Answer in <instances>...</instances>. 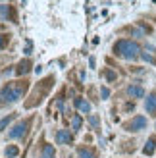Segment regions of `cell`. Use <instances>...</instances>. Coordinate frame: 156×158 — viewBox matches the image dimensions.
I'll return each mask as SVG.
<instances>
[{
    "instance_id": "cell-1",
    "label": "cell",
    "mask_w": 156,
    "mask_h": 158,
    "mask_svg": "<svg viewBox=\"0 0 156 158\" xmlns=\"http://www.w3.org/2000/svg\"><path fill=\"white\" fill-rule=\"evenodd\" d=\"M29 83L27 81H12L0 91V104H14L25 94Z\"/></svg>"
},
{
    "instance_id": "cell-2",
    "label": "cell",
    "mask_w": 156,
    "mask_h": 158,
    "mask_svg": "<svg viewBox=\"0 0 156 158\" xmlns=\"http://www.w3.org/2000/svg\"><path fill=\"white\" fill-rule=\"evenodd\" d=\"M52 83H54V77H52V75H50V77H46V79H43V81H39V85L35 87L33 94H31V100L25 102V108H33V106L39 104V102H43V98L46 97V94H48Z\"/></svg>"
},
{
    "instance_id": "cell-3",
    "label": "cell",
    "mask_w": 156,
    "mask_h": 158,
    "mask_svg": "<svg viewBox=\"0 0 156 158\" xmlns=\"http://www.w3.org/2000/svg\"><path fill=\"white\" fill-rule=\"evenodd\" d=\"M114 52L118 54V56L125 58V60H135L139 56V52H141V48H139L137 43L127 41V39H121V41H118L114 44Z\"/></svg>"
},
{
    "instance_id": "cell-4",
    "label": "cell",
    "mask_w": 156,
    "mask_h": 158,
    "mask_svg": "<svg viewBox=\"0 0 156 158\" xmlns=\"http://www.w3.org/2000/svg\"><path fill=\"white\" fill-rule=\"evenodd\" d=\"M29 127H31V118H29V120L19 122V123H15L14 127L8 131V137H10V139H21V137H25V135H27Z\"/></svg>"
},
{
    "instance_id": "cell-5",
    "label": "cell",
    "mask_w": 156,
    "mask_h": 158,
    "mask_svg": "<svg viewBox=\"0 0 156 158\" xmlns=\"http://www.w3.org/2000/svg\"><path fill=\"white\" fill-rule=\"evenodd\" d=\"M125 127L129 129V131H141V129H145L146 127V118L145 116H137V118H133Z\"/></svg>"
},
{
    "instance_id": "cell-6",
    "label": "cell",
    "mask_w": 156,
    "mask_h": 158,
    "mask_svg": "<svg viewBox=\"0 0 156 158\" xmlns=\"http://www.w3.org/2000/svg\"><path fill=\"white\" fill-rule=\"evenodd\" d=\"M56 141H58L60 145H69V143L73 141V135H72L68 129H60V131L56 133Z\"/></svg>"
},
{
    "instance_id": "cell-7",
    "label": "cell",
    "mask_w": 156,
    "mask_h": 158,
    "mask_svg": "<svg viewBox=\"0 0 156 158\" xmlns=\"http://www.w3.org/2000/svg\"><path fill=\"white\" fill-rule=\"evenodd\" d=\"M127 94H129V97H133V98H143L145 97V89H143V87H139V85H129L127 87Z\"/></svg>"
},
{
    "instance_id": "cell-8",
    "label": "cell",
    "mask_w": 156,
    "mask_h": 158,
    "mask_svg": "<svg viewBox=\"0 0 156 158\" xmlns=\"http://www.w3.org/2000/svg\"><path fill=\"white\" fill-rule=\"evenodd\" d=\"M73 102H75V106H77V110H81L83 114H89V112H91V104H89V102L85 100L83 97H77V98H75Z\"/></svg>"
},
{
    "instance_id": "cell-9",
    "label": "cell",
    "mask_w": 156,
    "mask_h": 158,
    "mask_svg": "<svg viewBox=\"0 0 156 158\" xmlns=\"http://www.w3.org/2000/svg\"><path fill=\"white\" fill-rule=\"evenodd\" d=\"M29 69H31V62L29 60H21L18 64V68H15V73H18V75H25Z\"/></svg>"
},
{
    "instance_id": "cell-10",
    "label": "cell",
    "mask_w": 156,
    "mask_h": 158,
    "mask_svg": "<svg viewBox=\"0 0 156 158\" xmlns=\"http://www.w3.org/2000/svg\"><path fill=\"white\" fill-rule=\"evenodd\" d=\"M145 108H146V112H149V114H156V94H150V97L146 98Z\"/></svg>"
},
{
    "instance_id": "cell-11",
    "label": "cell",
    "mask_w": 156,
    "mask_h": 158,
    "mask_svg": "<svg viewBox=\"0 0 156 158\" xmlns=\"http://www.w3.org/2000/svg\"><path fill=\"white\" fill-rule=\"evenodd\" d=\"M154 148H156V139L150 137L149 141H146V145H145V148H143V152H145L146 156H150V154L154 152Z\"/></svg>"
},
{
    "instance_id": "cell-12",
    "label": "cell",
    "mask_w": 156,
    "mask_h": 158,
    "mask_svg": "<svg viewBox=\"0 0 156 158\" xmlns=\"http://www.w3.org/2000/svg\"><path fill=\"white\" fill-rule=\"evenodd\" d=\"M0 14H2L4 19H8V15H10L12 21H15V14H14V10H12L10 6H0Z\"/></svg>"
},
{
    "instance_id": "cell-13",
    "label": "cell",
    "mask_w": 156,
    "mask_h": 158,
    "mask_svg": "<svg viewBox=\"0 0 156 158\" xmlns=\"http://www.w3.org/2000/svg\"><path fill=\"white\" fill-rule=\"evenodd\" d=\"M77 154H79V158H95V151L85 148V147H81L79 151H77Z\"/></svg>"
},
{
    "instance_id": "cell-14",
    "label": "cell",
    "mask_w": 156,
    "mask_h": 158,
    "mask_svg": "<svg viewBox=\"0 0 156 158\" xmlns=\"http://www.w3.org/2000/svg\"><path fill=\"white\" fill-rule=\"evenodd\" d=\"M81 125H83V118H81V116H73V118H72V129H73V131H79Z\"/></svg>"
},
{
    "instance_id": "cell-15",
    "label": "cell",
    "mask_w": 156,
    "mask_h": 158,
    "mask_svg": "<svg viewBox=\"0 0 156 158\" xmlns=\"http://www.w3.org/2000/svg\"><path fill=\"white\" fill-rule=\"evenodd\" d=\"M41 158H54V147H52V145H44V147H43Z\"/></svg>"
},
{
    "instance_id": "cell-16",
    "label": "cell",
    "mask_w": 156,
    "mask_h": 158,
    "mask_svg": "<svg viewBox=\"0 0 156 158\" xmlns=\"http://www.w3.org/2000/svg\"><path fill=\"white\" fill-rule=\"evenodd\" d=\"M4 154H6L8 158H14V156H18V154H19V148L12 145V147H8L6 151H4Z\"/></svg>"
},
{
    "instance_id": "cell-17",
    "label": "cell",
    "mask_w": 156,
    "mask_h": 158,
    "mask_svg": "<svg viewBox=\"0 0 156 158\" xmlns=\"http://www.w3.org/2000/svg\"><path fill=\"white\" fill-rule=\"evenodd\" d=\"M14 118H15V114H10V116H6V118H2V120H0V131H2V129H6V125L10 123V122L14 120Z\"/></svg>"
},
{
    "instance_id": "cell-18",
    "label": "cell",
    "mask_w": 156,
    "mask_h": 158,
    "mask_svg": "<svg viewBox=\"0 0 156 158\" xmlns=\"http://www.w3.org/2000/svg\"><path fill=\"white\" fill-rule=\"evenodd\" d=\"M8 41H10V37H8V35H0V50H4L6 48V46H8Z\"/></svg>"
},
{
    "instance_id": "cell-19",
    "label": "cell",
    "mask_w": 156,
    "mask_h": 158,
    "mask_svg": "<svg viewBox=\"0 0 156 158\" xmlns=\"http://www.w3.org/2000/svg\"><path fill=\"white\" fill-rule=\"evenodd\" d=\"M104 77L108 79V81H116V72H112V69H104Z\"/></svg>"
},
{
    "instance_id": "cell-20",
    "label": "cell",
    "mask_w": 156,
    "mask_h": 158,
    "mask_svg": "<svg viewBox=\"0 0 156 158\" xmlns=\"http://www.w3.org/2000/svg\"><path fill=\"white\" fill-rule=\"evenodd\" d=\"M141 56H143V60H145V62H150V64H154V62H156V60H154V58L150 56V54H149V52H143V54H141Z\"/></svg>"
},
{
    "instance_id": "cell-21",
    "label": "cell",
    "mask_w": 156,
    "mask_h": 158,
    "mask_svg": "<svg viewBox=\"0 0 156 158\" xmlns=\"http://www.w3.org/2000/svg\"><path fill=\"white\" fill-rule=\"evenodd\" d=\"M89 122H91V125H92V127H98V118L96 116H89Z\"/></svg>"
},
{
    "instance_id": "cell-22",
    "label": "cell",
    "mask_w": 156,
    "mask_h": 158,
    "mask_svg": "<svg viewBox=\"0 0 156 158\" xmlns=\"http://www.w3.org/2000/svg\"><path fill=\"white\" fill-rule=\"evenodd\" d=\"M100 94H102V98H108L110 97V89H108V87H102V89H100Z\"/></svg>"
},
{
    "instance_id": "cell-23",
    "label": "cell",
    "mask_w": 156,
    "mask_h": 158,
    "mask_svg": "<svg viewBox=\"0 0 156 158\" xmlns=\"http://www.w3.org/2000/svg\"><path fill=\"white\" fill-rule=\"evenodd\" d=\"M25 44H27V46H25V54L29 56V54H31V48H33V43H31L29 39H27V43H25Z\"/></svg>"
}]
</instances>
